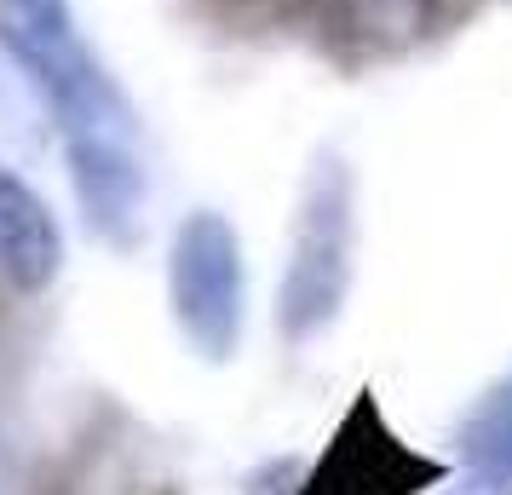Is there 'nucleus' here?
Instances as JSON below:
<instances>
[{
    "instance_id": "1",
    "label": "nucleus",
    "mask_w": 512,
    "mask_h": 495,
    "mask_svg": "<svg viewBox=\"0 0 512 495\" xmlns=\"http://www.w3.org/2000/svg\"><path fill=\"white\" fill-rule=\"evenodd\" d=\"M24 81L52 104L70 190L93 236L110 248H139L150 213V139L139 104L121 93V81L87 41H70L64 52L41 58Z\"/></svg>"
},
{
    "instance_id": "2",
    "label": "nucleus",
    "mask_w": 512,
    "mask_h": 495,
    "mask_svg": "<svg viewBox=\"0 0 512 495\" xmlns=\"http://www.w3.org/2000/svg\"><path fill=\"white\" fill-rule=\"evenodd\" d=\"M357 283V179L340 150H317L300 179L288 265L277 288V334L282 346L323 340Z\"/></svg>"
},
{
    "instance_id": "3",
    "label": "nucleus",
    "mask_w": 512,
    "mask_h": 495,
    "mask_svg": "<svg viewBox=\"0 0 512 495\" xmlns=\"http://www.w3.org/2000/svg\"><path fill=\"white\" fill-rule=\"evenodd\" d=\"M167 311L202 363H231L248 334V254L231 213L190 208L167 242Z\"/></svg>"
},
{
    "instance_id": "4",
    "label": "nucleus",
    "mask_w": 512,
    "mask_h": 495,
    "mask_svg": "<svg viewBox=\"0 0 512 495\" xmlns=\"http://www.w3.org/2000/svg\"><path fill=\"white\" fill-rule=\"evenodd\" d=\"M449 467L426 449L403 444L386 421V409L374 392H357L346 421L334 426V438L317 449V461H305L288 495H426L438 490Z\"/></svg>"
},
{
    "instance_id": "5",
    "label": "nucleus",
    "mask_w": 512,
    "mask_h": 495,
    "mask_svg": "<svg viewBox=\"0 0 512 495\" xmlns=\"http://www.w3.org/2000/svg\"><path fill=\"white\" fill-rule=\"evenodd\" d=\"M70 260V242L47 196L12 162H0V288L18 300H41Z\"/></svg>"
},
{
    "instance_id": "6",
    "label": "nucleus",
    "mask_w": 512,
    "mask_h": 495,
    "mask_svg": "<svg viewBox=\"0 0 512 495\" xmlns=\"http://www.w3.org/2000/svg\"><path fill=\"white\" fill-rule=\"evenodd\" d=\"M455 444H461V467L472 478V490L512 495V375L472 403Z\"/></svg>"
},
{
    "instance_id": "7",
    "label": "nucleus",
    "mask_w": 512,
    "mask_h": 495,
    "mask_svg": "<svg viewBox=\"0 0 512 495\" xmlns=\"http://www.w3.org/2000/svg\"><path fill=\"white\" fill-rule=\"evenodd\" d=\"M346 6H351L357 35L386 41V47H403V41H415L420 29L432 24V6L438 0H346Z\"/></svg>"
},
{
    "instance_id": "8",
    "label": "nucleus",
    "mask_w": 512,
    "mask_h": 495,
    "mask_svg": "<svg viewBox=\"0 0 512 495\" xmlns=\"http://www.w3.org/2000/svg\"><path fill=\"white\" fill-rule=\"evenodd\" d=\"M41 6H70V0H41Z\"/></svg>"
}]
</instances>
